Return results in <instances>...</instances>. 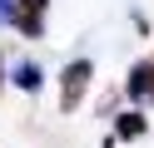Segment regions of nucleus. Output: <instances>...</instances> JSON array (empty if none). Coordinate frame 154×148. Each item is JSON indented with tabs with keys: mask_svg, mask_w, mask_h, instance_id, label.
Returning <instances> with one entry per match:
<instances>
[{
	"mask_svg": "<svg viewBox=\"0 0 154 148\" xmlns=\"http://www.w3.org/2000/svg\"><path fill=\"white\" fill-rule=\"evenodd\" d=\"M90 59H75L70 69H65V79H60V109H75L85 99V89H90Z\"/></svg>",
	"mask_w": 154,
	"mask_h": 148,
	"instance_id": "2",
	"label": "nucleus"
},
{
	"mask_svg": "<svg viewBox=\"0 0 154 148\" xmlns=\"http://www.w3.org/2000/svg\"><path fill=\"white\" fill-rule=\"evenodd\" d=\"M45 10H50V0H20V5H10V25L20 35L40 39L45 35Z\"/></svg>",
	"mask_w": 154,
	"mask_h": 148,
	"instance_id": "1",
	"label": "nucleus"
},
{
	"mask_svg": "<svg viewBox=\"0 0 154 148\" xmlns=\"http://www.w3.org/2000/svg\"><path fill=\"white\" fill-rule=\"evenodd\" d=\"M124 89H129L134 104H149V99H154V59H139V64L129 69V84H124Z\"/></svg>",
	"mask_w": 154,
	"mask_h": 148,
	"instance_id": "3",
	"label": "nucleus"
},
{
	"mask_svg": "<svg viewBox=\"0 0 154 148\" xmlns=\"http://www.w3.org/2000/svg\"><path fill=\"white\" fill-rule=\"evenodd\" d=\"M114 133H119V138H139V133H144V114H119Z\"/></svg>",
	"mask_w": 154,
	"mask_h": 148,
	"instance_id": "4",
	"label": "nucleus"
},
{
	"mask_svg": "<svg viewBox=\"0 0 154 148\" xmlns=\"http://www.w3.org/2000/svg\"><path fill=\"white\" fill-rule=\"evenodd\" d=\"M10 5L15 0H0V20H5V25H10Z\"/></svg>",
	"mask_w": 154,
	"mask_h": 148,
	"instance_id": "6",
	"label": "nucleus"
},
{
	"mask_svg": "<svg viewBox=\"0 0 154 148\" xmlns=\"http://www.w3.org/2000/svg\"><path fill=\"white\" fill-rule=\"evenodd\" d=\"M15 84L20 89H40V69L35 64H15Z\"/></svg>",
	"mask_w": 154,
	"mask_h": 148,
	"instance_id": "5",
	"label": "nucleus"
}]
</instances>
